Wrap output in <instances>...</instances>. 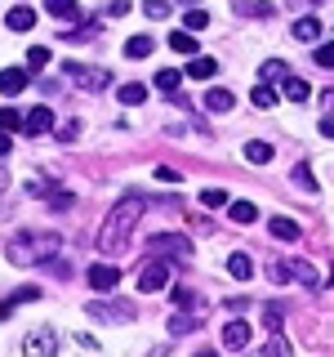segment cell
<instances>
[{
	"instance_id": "cell-14",
	"label": "cell",
	"mask_w": 334,
	"mask_h": 357,
	"mask_svg": "<svg viewBox=\"0 0 334 357\" xmlns=\"http://www.w3.org/2000/svg\"><path fill=\"white\" fill-rule=\"evenodd\" d=\"M267 232H272L276 241H299V223L285 219V215H272V219H267Z\"/></svg>"
},
{
	"instance_id": "cell-1",
	"label": "cell",
	"mask_w": 334,
	"mask_h": 357,
	"mask_svg": "<svg viewBox=\"0 0 334 357\" xmlns=\"http://www.w3.org/2000/svg\"><path fill=\"white\" fill-rule=\"evenodd\" d=\"M143 210H148V197L134 192V188L116 201V206H111L107 223L98 228V250H103L107 259H111V255H125V250H129V237H134V228H138Z\"/></svg>"
},
{
	"instance_id": "cell-27",
	"label": "cell",
	"mask_w": 334,
	"mask_h": 357,
	"mask_svg": "<svg viewBox=\"0 0 334 357\" xmlns=\"http://www.w3.org/2000/svg\"><path fill=\"white\" fill-rule=\"evenodd\" d=\"M200 206H205V210H228L232 197L223 192V188H205V192H200Z\"/></svg>"
},
{
	"instance_id": "cell-49",
	"label": "cell",
	"mask_w": 334,
	"mask_h": 357,
	"mask_svg": "<svg viewBox=\"0 0 334 357\" xmlns=\"http://www.w3.org/2000/svg\"><path fill=\"white\" fill-rule=\"evenodd\" d=\"M9 152H14V143H9V134L0 130V156H9Z\"/></svg>"
},
{
	"instance_id": "cell-16",
	"label": "cell",
	"mask_w": 334,
	"mask_h": 357,
	"mask_svg": "<svg viewBox=\"0 0 334 357\" xmlns=\"http://www.w3.org/2000/svg\"><path fill=\"white\" fill-rule=\"evenodd\" d=\"M232 103H237V94H232V89H209V94H205V107L209 112H218V116H223V112H232Z\"/></svg>"
},
{
	"instance_id": "cell-40",
	"label": "cell",
	"mask_w": 334,
	"mask_h": 357,
	"mask_svg": "<svg viewBox=\"0 0 334 357\" xmlns=\"http://www.w3.org/2000/svg\"><path fill=\"white\" fill-rule=\"evenodd\" d=\"M27 67H49V50H45V45H31V50H27Z\"/></svg>"
},
{
	"instance_id": "cell-36",
	"label": "cell",
	"mask_w": 334,
	"mask_h": 357,
	"mask_svg": "<svg viewBox=\"0 0 334 357\" xmlns=\"http://www.w3.org/2000/svg\"><path fill=\"white\" fill-rule=\"evenodd\" d=\"M54 178H27V197H54Z\"/></svg>"
},
{
	"instance_id": "cell-44",
	"label": "cell",
	"mask_w": 334,
	"mask_h": 357,
	"mask_svg": "<svg viewBox=\"0 0 334 357\" xmlns=\"http://www.w3.org/2000/svg\"><path fill=\"white\" fill-rule=\"evenodd\" d=\"M49 206H54V210H72V206H76V197H72V192H54V197H49Z\"/></svg>"
},
{
	"instance_id": "cell-2",
	"label": "cell",
	"mask_w": 334,
	"mask_h": 357,
	"mask_svg": "<svg viewBox=\"0 0 334 357\" xmlns=\"http://www.w3.org/2000/svg\"><path fill=\"white\" fill-rule=\"evenodd\" d=\"M63 237L58 232H22V237H14L5 245V259L18 264V268H31V264H49L54 255H58Z\"/></svg>"
},
{
	"instance_id": "cell-20",
	"label": "cell",
	"mask_w": 334,
	"mask_h": 357,
	"mask_svg": "<svg viewBox=\"0 0 334 357\" xmlns=\"http://www.w3.org/2000/svg\"><path fill=\"white\" fill-rule=\"evenodd\" d=\"M245 161H250V165H267V161H272V143H263V139L245 143Z\"/></svg>"
},
{
	"instance_id": "cell-19",
	"label": "cell",
	"mask_w": 334,
	"mask_h": 357,
	"mask_svg": "<svg viewBox=\"0 0 334 357\" xmlns=\"http://www.w3.org/2000/svg\"><path fill=\"white\" fill-rule=\"evenodd\" d=\"M294 40L317 45V40H321V22H317V18H299V22H294Z\"/></svg>"
},
{
	"instance_id": "cell-42",
	"label": "cell",
	"mask_w": 334,
	"mask_h": 357,
	"mask_svg": "<svg viewBox=\"0 0 334 357\" xmlns=\"http://www.w3.org/2000/svg\"><path fill=\"white\" fill-rule=\"evenodd\" d=\"M170 299H174V304H178V308H187V304H196V295H192V290H187V286H174V290H170Z\"/></svg>"
},
{
	"instance_id": "cell-52",
	"label": "cell",
	"mask_w": 334,
	"mask_h": 357,
	"mask_svg": "<svg viewBox=\"0 0 334 357\" xmlns=\"http://www.w3.org/2000/svg\"><path fill=\"white\" fill-rule=\"evenodd\" d=\"M178 5H187V9H196V0H178Z\"/></svg>"
},
{
	"instance_id": "cell-51",
	"label": "cell",
	"mask_w": 334,
	"mask_h": 357,
	"mask_svg": "<svg viewBox=\"0 0 334 357\" xmlns=\"http://www.w3.org/2000/svg\"><path fill=\"white\" fill-rule=\"evenodd\" d=\"M196 357H218V353H214V349H200V353H196Z\"/></svg>"
},
{
	"instance_id": "cell-43",
	"label": "cell",
	"mask_w": 334,
	"mask_h": 357,
	"mask_svg": "<svg viewBox=\"0 0 334 357\" xmlns=\"http://www.w3.org/2000/svg\"><path fill=\"white\" fill-rule=\"evenodd\" d=\"M27 299H40V286H22L18 295H9V304L18 308V304H27Z\"/></svg>"
},
{
	"instance_id": "cell-7",
	"label": "cell",
	"mask_w": 334,
	"mask_h": 357,
	"mask_svg": "<svg viewBox=\"0 0 334 357\" xmlns=\"http://www.w3.org/2000/svg\"><path fill=\"white\" fill-rule=\"evenodd\" d=\"M85 312L98 317V321H134V304H129V299H94Z\"/></svg>"
},
{
	"instance_id": "cell-26",
	"label": "cell",
	"mask_w": 334,
	"mask_h": 357,
	"mask_svg": "<svg viewBox=\"0 0 334 357\" xmlns=\"http://www.w3.org/2000/svg\"><path fill=\"white\" fill-rule=\"evenodd\" d=\"M285 76H289V72H285V63H281V59H267V63L259 67V81H263V85H272V81H285Z\"/></svg>"
},
{
	"instance_id": "cell-32",
	"label": "cell",
	"mask_w": 334,
	"mask_h": 357,
	"mask_svg": "<svg viewBox=\"0 0 334 357\" xmlns=\"http://www.w3.org/2000/svg\"><path fill=\"white\" fill-rule=\"evenodd\" d=\"M259 357H294V349H289V340H281V335H272V340L263 344Z\"/></svg>"
},
{
	"instance_id": "cell-31",
	"label": "cell",
	"mask_w": 334,
	"mask_h": 357,
	"mask_svg": "<svg viewBox=\"0 0 334 357\" xmlns=\"http://www.w3.org/2000/svg\"><path fill=\"white\" fill-rule=\"evenodd\" d=\"M228 215H232V223H254V215H259V210H254V201H232Z\"/></svg>"
},
{
	"instance_id": "cell-12",
	"label": "cell",
	"mask_w": 334,
	"mask_h": 357,
	"mask_svg": "<svg viewBox=\"0 0 334 357\" xmlns=\"http://www.w3.org/2000/svg\"><path fill=\"white\" fill-rule=\"evenodd\" d=\"M31 85V76L22 72V67H5V72H0V94L5 98H14V94H22V89Z\"/></svg>"
},
{
	"instance_id": "cell-21",
	"label": "cell",
	"mask_w": 334,
	"mask_h": 357,
	"mask_svg": "<svg viewBox=\"0 0 334 357\" xmlns=\"http://www.w3.org/2000/svg\"><path fill=\"white\" fill-rule=\"evenodd\" d=\"M281 94L289 98V103H303L312 89H308V81H299V76H285V81H281Z\"/></svg>"
},
{
	"instance_id": "cell-35",
	"label": "cell",
	"mask_w": 334,
	"mask_h": 357,
	"mask_svg": "<svg viewBox=\"0 0 334 357\" xmlns=\"http://www.w3.org/2000/svg\"><path fill=\"white\" fill-rule=\"evenodd\" d=\"M183 27L187 31H205L209 27V14H205V9H187V14H183Z\"/></svg>"
},
{
	"instance_id": "cell-48",
	"label": "cell",
	"mask_w": 334,
	"mask_h": 357,
	"mask_svg": "<svg viewBox=\"0 0 334 357\" xmlns=\"http://www.w3.org/2000/svg\"><path fill=\"white\" fill-rule=\"evenodd\" d=\"M14 317V304H9V299H0V321H9Z\"/></svg>"
},
{
	"instance_id": "cell-45",
	"label": "cell",
	"mask_w": 334,
	"mask_h": 357,
	"mask_svg": "<svg viewBox=\"0 0 334 357\" xmlns=\"http://www.w3.org/2000/svg\"><path fill=\"white\" fill-rule=\"evenodd\" d=\"M107 14H111V18H125V14H129V0H111Z\"/></svg>"
},
{
	"instance_id": "cell-23",
	"label": "cell",
	"mask_w": 334,
	"mask_h": 357,
	"mask_svg": "<svg viewBox=\"0 0 334 357\" xmlns=\"http://www.w3.org/2000/svg\"><path fill=\"white\" fill-rule=\"evenodd\" d=\"M152 50H156L152 36H129V40H125V59H148Z\"/></svg>"
},
{
	"instance_id": "cell-46",
	"label": "cell",
	"mask_w": 334,
	"mask_h": 357,
	"mask_svg": "<svg viewBox=\"0 0 334 357\" xmlns=\"http://www.w3.org/2000/svg\"><path fill=\"white\" fill-rule=\"evenodd\" d=\"M156 178H161V183H178V174L170 170V165H161V170H156Z\"/></svg>"
},
{
	"instance_id": "cell-41",
	"label": "cell",
	"mask_w": 334,
	"mask_h": 357,
	"mask_svg": "<svg viewBox=\"0 0 334 357\" xmlns=\"http://www.w3.org/2000/svg\"><path fill=\"white\" fill-rule=\"evenodd\" d=\"M317 67H334V40L317 45Z\"/></svg>"
},
{
	"instance_id": "cell-24",
	"label": "cell",
	"mask_w": 334,
	"mask_h": 357,
	"mask_svg": "<svg viewBox=\"0 0 334 357\" xmlns=\"http://www.w3.org/2000/svg\"><path fill=\"white\" fill-rule=\"evenodd\" d=\"M98 31H103V22H98V18H89V22H81V27L63 31V40H94Z\"/></svg>"
},
{
	"instance_id": "cell-5",
	"label": "cell",
	"mask_w": 334,
	"mask_h": 357,
	"mask_svg": "<svg viewBox=\"0 0 334 357\" xmlns=\"http://www.w3.org/2000/svg\"><path fill=\"white\" fill-rule=\"evenodd\" d=\"M148 250L156 255V259H187V250H192V241L183 237V232H156V237H148Z\"/></svg>"
},
{
	"instance_id": "cell-13",
	"label": "cell",
	"mask_w": 334,
	"mask_h": 357,
	"mask_svg": "<svg viewBox=\"0 0 334 357\" xmlns=\"http://www.w3.org/2000/svg\"><path fill=\"white\" fill-rule=\"evenodd\" d=\"M5 27L9 31H31V27H36V9H31V5H14L5 14Z\"/></svg>"
},
{
	"instance_id": "cell-6",
	"label": "cell",
	"mask_w": 334,
	"mask_h": 357,
	"mask_svg": "<svg viewBox=\"0 0 334 357\" xmlns=\"http://www.w3.org/2000/svg\"><path fill=\"white\" fill-rule=\"evenodd\" d=\"M272 277L276 282H303V286H321V273L312 268L308 259H281L272 268Z\"/></svg>"
},
{
	"instance_id": "cell-4",
	"label": "cell",
	"mask_w": 334,
	"mask_h": 357,
	"mask_svg": "<svg viewBox=\"0 0 334 357\" xmlns=\"http://www.w3.org/2000/svg\"><path fill=\"white\" fill-rule=\"evenodd\" d=\"M170 277H174V259H156L152 255V259L138 268V290L143 295H156V290L170 286Z\"/></svg>"
},
{
	"instance_id": "cell-11",
	"label": "cell",
	"mask_w": 334,
	"mask_h": 357,
	"mask_svg": "<svg viewBox=\"0 0 334 357\" xmlns=\"http://www.w3.org/2000/svg\"><path fill=\"white\" fill-rule=\"evenodd\" d=\"M250 335H254V326L250 321H228V326H223V349H245V344H250Z\"/></svg>"
},
{
	"instance_id": "cell-3",
	"label": "cell",
	"mask_w": 334,
	"mask_h": 357,
	"mask_svg": "<svg viewBox=\"0 0 334 357\" xmlns=\"http://www.w3.org/2000/svg\"><path fill=\"white\" fill-rule=\"evenodd\" d=\"M63 72L76 89H89V94H98V89L111 85V72H103V67H94V63H63Z\"/></svg>"
},
{
	"instance_id": "cell-50",
	"label": "cell",
	"mask_w": 334,
	"mask_h": 357,
	"mask_svg": "<svg viewBox=\"0 0 334 357\" xmlns=\"http://www.w3.org/2000/svg\"><path fill=\"white\" fill-rule=\"evenodd\" d=\"M5 188H9V174H5V170H0V192H5Z\"/></svg>"
},
{
	"instance_id": "cell-18",
	"label": "cell",
	"mask_w": 334,
	"mask_h": 357,
	"mask_svg": "<svg viewBox=\"0 0 334 357\" xmlns=\"http://www.w3.org/2000/svg\"><path fill=\"white\" fill-rule=\"evenodd\" d=\"M170 50L174 54H183V59H196V36H192V31H174V36H170Z\"/></svg>"
},
{
	"instance_id": "cell-9",
	"label": "cell",
	"mask_w": 334,
	"mask_h": 357,
	"mask_svg": "<svg viewBox=\"0 0 334 357\" xmlns=\"http://www.w3.org/2000/svg\"><path fill=\"white\" fill-rule=\"evenodd\" d=\"M85 277H89V286H94V290H116V286H120V268L111 264V259L94 264V268H89Z\"/></svg>"
},
{
	"instance_id": "cell-15",
	"label": "cell",
	"mask_w": 334,
	"mask_h": 357,
	"mask_svg": "<svg viewBox=\"0 0 334 357\" xmlns=\"http://www.w3.org/2000/svg\"><path fill=\"white\" fill-rule=\"evenodd\" d=\"M228 273L237 277V282H250V277H254V259H250V255H245V250L228 255Z\"/></svg>"
},
{
	"instance_id": "cell-39",
	"label": "cell",
	"mask_w": 334,
	"mask_h": 357,
	"mask_svg": "<svg viewBox=\"0 0 334 357\" xmlns=\"http://www.w3.org/2000/svg\"><path fill=\"white\" fill-rule=\"evenodd\" d=\"M196 326H200V321H196V317H183V312H178V317L170 321V335H192Z\"/></svg>"
},
{
	"instance_id": "cell-10",
	"label": "cell",
	"mask_w": 334,
	"mask_h": 357,
	"mask_svg": "<svg viewBox=\"0 0 334 357\" xmlns=\"http://www.w3.org/2000/svg\"><path fill=\"white\" fill-rule=\"evenodd\" d=\"M49 130H58V126H54V107H31L27 121H22V134L40 139V134H49Z\"/></svg>"
},
{
	"instance_id": "cell-34",
	"label": "cell",
	"mask_w": 334,
	"mask_h": 357,
	"mask_svg": "<svg viewBox=\"0 0 334 357\" xmlns=\"http://www.w3.org/2000/svg\"><path fill=\"white\" fill-rule=\"evenodd\" d=\"M22 121H27V116H22L18 107H0V130H5V134H14V130H22Z\"/></svg>"
},
{
	"instance_id": "cell-28",
	"label": "cell",
	"mask_w": 334,
	"mask_h": 357,
	"mask_svg": "<svg viewBox=\"0 0 334 357\" xmlns=\"http://www.w3.org/2000/svg\"><path fill=\"white\" fill-rule=\"evenodd\" d=\"M250 103H254V107H263V112H267V107H276V89L259 81V85L250 89Z\"/></svg>"
},
{
	"instance_id": "cell-37",
	"label": "cell",
	"mask_w": 334,
	"mask_h": 357,
	"mask_svg": "<svg viewBox=\"0 0 334 357\" xmlns=\"http://www.w3.org/2000/svg\"><path fill=\"white\" fill-rule=\"evenodd\" d=\"M143 9H148V18H156V22L174 14V5H170V0H148V5H143Z\"/></svg>"
},
{
	"instance_id": "cell-8",
	"label": "cell",
	"mask_w": 334,
	"mask_h": 357,
	"mask_svg": "<svg viewBox=\"0 0 334 357\" xmlns=\"http://www.w3.org/2000/svg\"><path fill=\"white\" fill-rule=\"evenodd\" d=\"M22 349H27V357H54V353H58V335H54L49 326H40V331L27 335Z\"/></svg>"
},
{
	"instance_id": "cell-17",
	"label": "cell",
	"mask_w": 334,
	"mask_h": 357,
	"mask_svg": "<svg viewBox=\"0 0 334 357\" xmlns=\"http://www.w3.org/2000/svg\"><path fill=\"white\" fill-rule=\"evenodd\" d=\"M214 72H218V63H214V59H205V54H196V59L187 63V76H192V81H209Z\"/></svg>"
},
{
	"instance_id": "cell-22",
	"label": "cell",
	"mask_w": 334,
	"mask_h": 357,
	"mask_svg": "<svg viewBox=\"0 0 334 357\" xmlns=\"http://www.w3.org/2000/svg\"><path fill=\"white\" fill-rule=\"evenodd\" d=\"M54 18H81V0H45Z\"/></svg>"
},
{
	"instance_id": "cell-38",
	"label": "cell",
	"mask_w": 334,
	"mask_h": 357,
	"mask_svg": "<svg viewBox=\"0 0 334 357\" xmlns=\"http://www.w3.org/2000/svg\"><path fill=\"white\" fill-rule=\"evenodd\" d=\"M54 139H58V143H76V139H81V121H67V126H58V130H54Z\"/></svg>"
},
{
	"instance_id": "cell-53",
	"label": "cell",
	"mask_w": 334,
	"mask_h": 357,
	"mask_svg": "<svg viewBox=\"0 0 334 357\" xmlns=\"http://www.w3.org/2000/svg\"><path fill=\"white\" fill-rule=\"evenodd\" d=\"M326 286H334V268H330V282H326Z\"/></svg>"
},
{
	"instance_id": "cell-25",
	"label": "cell",
	"mask_w": 334,
	"mask_h": 357,
	"mask_svg": "<svg viewBox=\"0 0 334 357\" xmlns=\"http://www.w3.org/2000/svg\"><path fill=\"white\" fill-rule=\"evenodd\" d=\"M281 321H285V304L276 299V304H267V308H263V326L272 331V335H281Z\"/></svg>"
},
{
	"instance_id": "cell-29",
	"label": "cell",
	"mask_w": 334,
	"mask_h": 357,
	"mask_svg": "<svg viewBox=\"0 0 334 357\" xmlns=\"http://www.w3.org/2000/svg\"><path fill=\"white\" fill-rule=\"evenodd\" d=\"M178 85H183V76H178L174 67H165V72H156V89H161V94H178Z\"/></svg>"
},
{
	"instance_id": "cell-47",
	"label": "cell",
	"mask_w": 334,
	"mask_h": 357,
	"mask_svg": "<svg viewBox=\"0 0 334 357\" xmlns=\"http://www.w3.org/2000/svg\"><path fill=\"white\" fill-rule=\"evenodd\" d=\"M321 134H326V139H334V112H330V116H321Z\"/></svg>"
},
{
	"instance_id": "cell-30",
	"label": "cell",
	"mask_w": 334,
	"mask_h": 357,
	"mask_svg": "<svg viewBox=\"0 0 334 357\" xmlns=\"http://www.w3.org/2000/svg\"><path fill=\"white\" fill-rule=\"evenodd\" d=\"M116 98H120V103H125V107H134V103H143V98H148V85H120L116 89Z\"/></svg>"
},
{
	"instance_id": "cell-33",
	"label": "cell",
	"mask_w": 334,
	"mask_h": 357,
	"mask_svg": "<svg viewBox=\"0 0 334 357\" xmlns=\"http://www.w3.org/2000/svg\"><path fill=\"white\" fill-rule=\"evenodd\" d=\"M294 183H299V192H317V178H312V165L308 161L294 165Z\"/></svg>"
}]
</instances>
